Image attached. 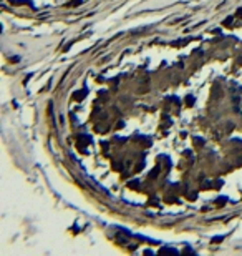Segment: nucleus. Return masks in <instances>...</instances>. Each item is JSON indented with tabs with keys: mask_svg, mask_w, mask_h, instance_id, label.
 <instances>
[{
	"mask_svg": "<svg viewBox=\"0 0 242 256\" xmlns=\"http://www.w3.org/2000/svg\"><path fill=\"white\" fill-rule=\"evenodd\" d=\"M76 2H81V0H72V3H73V5H78Z\"/></svg>",
	"mask_w": 242,
	"mask_h": 256,
	"instance_id": "nucleus-1",
	"label": "nucleus"
},
{
	"mask_svg": "<svg viewBox=\"0 0 242 256\" xmlns=\"http://www.w3.org/2000/svg\"><path fill=\"white\" fill-rule=\"evenodd\" d=\"M239 13H241V15H242V8H241V10H239Z\"/></svg>",
	"mask_w": 242,
	"mask_h": 256,
	"instance_id": "nucleus-2",
	"label": "nucleus"
}]
</instances>
